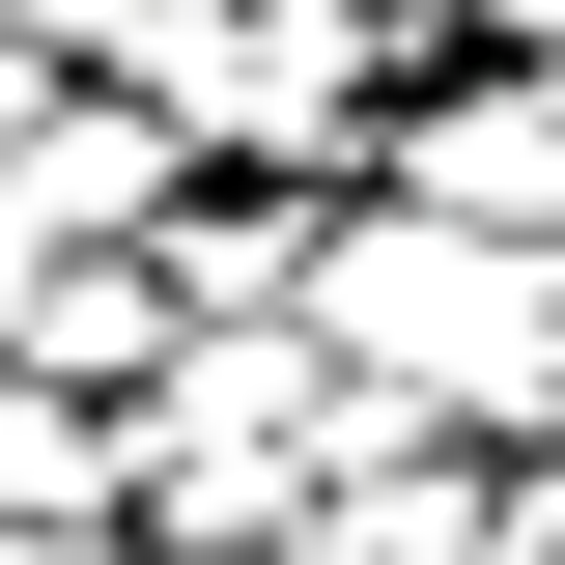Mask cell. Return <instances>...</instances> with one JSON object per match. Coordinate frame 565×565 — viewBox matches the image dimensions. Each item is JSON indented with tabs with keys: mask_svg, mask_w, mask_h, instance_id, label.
Wrapping results in <instances>:
<instances>
[{
	"mask_svg": "<svg viewBox=\"0 0 565 565\" xmlns=\"http://www.w3.org/2000/svg\"><path fill=\"white\" fill-rule=\"evenodd\" d=\"M170 199H199V141L141 114V85H85V57H57L29 114H0V255H141Z\"/></svg>",
	"mask_w": 565,
	"mask_h": 565,
	"instance_id": "obj_4",
	"label": "cell"
},
{
	"mask_svg": "<svg viewBox=\"0 0 565 565\" xmlns=\"http://www.w3.org/2000/svg\"><path fill=\"white\" fill-rule=\"evenodd\" d=\"M311 481H340V340H311V311H170L141 396H114V509H141V565H255Z\"/></svg>",
	"mask_w": 565,
	"mask_h": 565,
	"instance_id": "obj_1",
	"label": "cell"
},
{
	"mask_svg": "<svg viewBox=\"0 0 565 565\" xmlns=\"http://www.w3.org/2000/svg\"><path fill=\"white\" fill-rule=\"evenodd\" d=\"M311 340H340V396H424V424H565L537 396V226H424L340 170V226H311Z\"/></svg>",
	"mask_w": 565,
	"mask_h": 565,
	"instance_id": "obj_2",
	"label": "cell"
},
{
	"mask_svg": "<svg viewBox=\"0 0 565 565\" xmlns=\"http://www.w3.org/2000/svg\"><path fill=\"white\" fill-rule=\"evenodd\" d=\"M141 114L199 141V170H367L396 57H367L340 0H170V57H141Z\"/></svg>",
	"mask_w": 565,
	"mask_h": 565,
	"instance_id": "obj_3",
	"label": "cell"
},
{
	"mask_svg": "<svg viewBox=\"0 0 565 565\" xmlns=\"http://www.w3.org/2000/svg\"><path fill=\"white\" fill-rule=\"evenodd\" d=\"M0 340L57 367V396H141V340H170V255H0Z\"/></svg>",
	"mask_w": 565,
	"mask_h": 565,
	"instance_id": "obj_6",
	"label": "cell"
},
{
	"mask_svg": "<svg viewBox=\"0 0 565 565\" xmlns=\"http://www.w3.org/2000/svg\"><path fill=\"white\" fill-rule=\"evenodd\" d=\"M340 29H367V57H424V29H452V0H340Z\"/></svg>",
	"mask_w": 565,
	"mask_h": 565,
	"instance_id": "obj_8",
	"label": "cell"
},
{
	"mask_svg": "<svg viewBox=\"0 0 565 565\" xmlns=\"http://www.w3.org/2000/svg\"><path fill=\"white\" fill-rule=\"evenodd\" d=\"M0 565H141V537H114V509H0Z\"/></svg>",
	"mask_w": 565,
	"mask_h": 565,
	"instance_id": "obj_7",
	"label": "cell"
},
{
	"mask_svg": "<svg viewBox=\"0 0 565 565\" xmlns=\"http://www.w3.org/2000/svg\"><path fill=\"white\" fill-rule=\"evenodd\" d=\"M367 199H424V226H565V57H509V85H424V114H367Z\"/></svg>",
	"mask_w": 565,
	"mask_h": 565,
	"instance_id": "obj_5",
	"label": "cell"
}]
</instances>
